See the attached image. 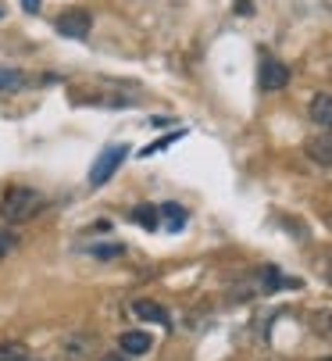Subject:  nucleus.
Instances as JSON below:
<instances>
[{
    "mask_svg": "<svg viewBox=\"0 0 332 361\" xmlns=\"http://www.w3.org/2000/svg\"><path fill=\"white\" fill-rule=\"evenodd\" d=\"M43 193L39 190H32V186H8L4 190V197H0V215H4V222H11V226H18V222H29V219H36L39 212H43Z\"/></svg>",
    "mask_w": 332,
    "mask_h": 361,
    "instance_id": "f257e3e1",
    "label": "nucleus"
},
{
    "mask_svg": "<svg viewBox=\"0 0 332 361\" xmlns=\"http://www.w3.org/2000/svg\"><path fill=\"white\" fill-rule=\"evenodd\" d=\"M125 154H129V143H115V147L100 150V154H97V161H93V169H90V186H104V183H111V176L122 169Z\"/></svg>",
    "mask_w": 332,
    "mask_h": 361,
    "instance_id": "f03ea898",
    "label": "nucleus"
},
{
    "mask_svg": "<svg viewBox=\"0 0 332 361\" xmlns=\"http://www.w3.org/2000/svg\"><path fill=\"white\" fill-rule=\"evenodd\" d=\"M90 25H93L90 11H79V8L61 11V15H58V22H54V29H58L65 39H86V36H90Z\"/></svg>",
    "mask_w": 332,
    "mask_h": 361,
    "instance_id": "7ed1b4c3",
    "label": "nucleus"
},
{
    "mask_svg": "<svg viewBox=\"0 0 332 361\" xmlns=\"http://www.w3.org/2000/svg\"><path fill=\"white\" fill-rule=\"evenodd\" d=\"M257 82L264 93H275V90H283L290 82V68L283 61H275V58H264L261 61V72H257Z\"/></svg>",
    "mask_w": 332,
    "mask_h": 361,
    "instance_id": "20e7f679",
    "label": "nucleus"
},
{
    "mask_svg": "<svg viewBox=\"0 0 332 361\" xmlns=\"http://www.w3.org/2000/svg\"><path fill=\"white\" fill-rule=\"evenodd\" d=\"M304 154L314 161V165H321V169H332V133L328 129H321V133H314V136H307V143H304Z\"/></svg>",
    "mask_w": 332,
    "mask_h": 361,
    "instance_id": "39448f33",
    "label": "nucleus"
},
{
    "mask_svg": "<svg viewBox=\"0 0 332 361\" xmlns=\"http://www.w3.org/2000/svg\"><path fill=\"white\" fill-rule=\"evenodd\" d=\"M133 315L140 322H154V326H164V329H172V315H168V307H161L154 300H133Z\"/></svg>",
    "mask_w": 332,
    "mask_h": 361,
    "instance_id": "423d86ee",
    "label": "nucleus"
},
{
    "mask_svg": "<svg viewBox=\"0 0 332 361\" xmlns=\"http://www.w3.org/2000/svg\"><path fill=\"white\" fill-rule=\"evenodd\" d=\"M97 347H100V340H97L93 333H72V336L65 340V354H68L72 361H86V357H93Z\"/></svg>",
    "mask_w": 332,
    "mask_h": 361,
    "instance_id": "0eeeda50",
    "label": "nucleus"
},
{
    "mask_svg": "<svg viewBox=\"0 0 332 361\" xmlns=\"http://www.w3.org/2000/svg\"><path fill=\"white\" fill-rule=\"evenodd\" d=\"M118 347H122V354H125V357H143V354L154 347V340H150V333H143V329H133V333H122Z\"/></svg>",
    "mask_w": 332,
    "mask_h": 361,
    "instance_id": "6e6552de",
    "label": "nucleus"
},
{
    "mask_svg": "<svg viewBox=\"0 0 332 361\" xmlns=\"http://www.w3.org/2000/svg\"><path fill=\"white\" fill-rule=\"evenodd\" d=\"M307 115H311V122H314V126H321V129H328V133H332V93H314Z\"/></svg>",
    "mask_w": 332,
    "mask_h": 361,
    "instance_id": "1a4fd4ad",
    "label": "nucleus"
},
{
    "mask_svg": "<svg viewBox=\"0 0 332 361\" xmlns=\"http://www.w3.org/2000/svg\"><path fill=\"white\" fill-rule=\"evenodd\" d=\"M133 222L143 226L147 233H154V229L161 226V212L154 208V204H140V208H133Z\"/></svg>",
    "mask_w": 332,
    "mask_h": 361,
    "instance_id": "9d476101",
    "label": "nucleus"
},
{
    "mask_svg": "<svg viewBox=\"0 0 332 361\" xmlns=\"http://www.w3.org/2000/svg\"><path fill=\"white\" fill-rule=\"evenodd\" d=\"M157 212H161L164 226H168V233H179L186 226V208L183 204H164V208H157Z\"/></svg>",
    "mask_w": 332,
    "mask_h": 361,
    "instance_id": "9b49d317",
    "label": "nucleus"
},
{
    "mask_svg": "<svg viewBox=\"0 0 332 361\" xmlns=\"http://www.w3.org/2000/svg\"><path fill=\"white\" fill-rule=\"evenodd\" d=\"M279 286H297V279H286V276H279L271 265L268 269H261V290L264 293H271V290H279Z\"/></svg>",
    "mask_w": 332,
    "mask_h": 361,
    "instance_id": "f8f14e48",
    "label": "nucleus"
},
{
    "mask_svg": "<svg viewBox=\"0 0 332 361\" xmlns=\"http://www.w3.org/2000/svg\"><path fill=\"white\" fill-rule=\"evenodd\" d=\"M25 86V75L18 68H0V93H15Z\"/></svg>",
    "mask_w": 332,
    "mask_h": 361,
    "instance_id": "ddd939ff",
    "label": "nucleus"
},
{
    "mask_svg": "<svg viewBox=\"0 0 332 361\" xmlns=\"http://www.w3.org/2000/svg\"><path fill=\"white\" fill-rule=\"evenodd\" d=\"M0 361H29V347L25 343H15V340L0 343Z\"/></svg>",
    "mask_w": 332,
    "mask_h": 361,
    "instance_id": "4468645a",
    "label": "nucleus"
},
{
    "mask_svg": "<svg viewBox=\"0 0 332 361\" xmlns=\"http://www.w3.org/2000/svg\"><path fill=\"white\" fill-rule=\"evenodd\" d=\"M176 140H183V129H179V133H168V136H161V140H154L150 147H143V150H140V158H154L157 150H164V147H172Z\"/></svg>",
    "mask_w": 332,
    "mask_h": 361,
    "instance_id": "2eb2a0df",
    "label": "nucleus"
},
{
    "mask_svg": "<svg viewBox=\"0 0 332 361\" xmlns=\"http://www.w3.org/2000/svg\"><path fill=\"white\" fill-rule=\"evenodd\" d=\"M90 254L93 257H118V254H125V247L122 243H93Z\"/></svg>",
    "mask_w": 332,
    "mask_h": 361,
    "instance_id": "dca6fc26",
    "label": "nucleus"
},
{
    "mask_svg": "<svg viewBox=\"0 0 332 361\" xmlns=\"http://www.w3.org/2000/svg\"><path fill=\"white\" fill-rule=\"evenodd\" d=\"M18 247V236L11 233V229H0V257H4V254H11Z\"/></svg>",
    "mask_w": 332,
    "mask_h": 361,
    "instance_id": "f3484780",
    "label": "nucleus"
},
{
    "mask_svg": "<svg viewBox=\"0 0 332 361\" xmlns=\"http://www.w3.org/2000/svg\"><path fill=\"white\" fill-rule=\"evenodd\" d=\"M233 8H236V15H243V18H247V15H254V4H250V0H236Z\"/></svg>",
    "mask_w": 332,
    "mask_h": 361,
    "instance_id": "a211bd4d",
    "label": "nucleus"
},
{
    "mask_svg": "<svg viewBox=\"0 0 332 361\" xmlns=\"http://www.w3.org/2000/svg\"><path fill=\"white\" fill-rule=\"evenodd\" d=\"M22 4H25V11H29V15H36V11H39V0H22Z\"/></svg>",
    "mask_w": 332,
    "mask_h": 361,
    "instance_id": "6ab92c4d",
    "label": "nucleus"
},
{
    "mask_svg": "<svg viewBox=\"0 0 332 361\" xmlns=\"http://www.w3.org/2000/svg\"><path fill=\"white\" fill-rule=\"evenodd\" d=\"M104 361H133V357H122V354H107Z\"/></svg>",
    "mask_w": 332,
    "mask_h": 361,
    "instance_id": "aec40b11",
    "label": "nucleus"
},
{
    "mask_svg": "<svg viewBox=\"0 0 332 361\" xmlns=\"http://www.w3.org/2000/svg\"><path fill=\"white\" fill-rule=\"evenodd\" d=\"M325 322H328V336H332V315H328V319H325Z\"/></svg>",
    "mask_w": 332,
    "mask_h": 361,
    "instance_id": "412c9836",
    "label": "nucleus"
},
{
    "mask_svg": "<svg viewBox=\"0 0 332 361\" xmlns=\"http://www.w3.org/2000/svg\"><path fill=\"white\" fill-rule=\"evenodd\" d=\"M0 18H4V8H0Z\"/></svg>",
    "mask_w": 332,
    "mask_h": 361,
    "instance_id": "4be33fe9",
    "label": "nucleus"
},
{
    "mask_svg": "<svg viewBox=\"0 0 332 361\" xmlns=\"http://www.w3.org/2000/svg\"><path fill=\"white\" fill-rule=\"evenodd\" d=\"M321 361H332V357H321Z\"/></svg>",
    "mask_w": 332,
    "mask_h": 361,
    "instance_id": "5701e85b",
    "label": "nucleus"
},
{
    "mask_svg": "<svg viewBox=\"0 0 332 361\" xmlns=\"http://www.w3.org/2000/svg\"><path fill=\"white\" fill-rule=\"evenodd\" d=\"M29 361H32V357H29Z\"/></svg>",
    "mask_w": 332,
    "mask_h": 361,
    "instance_id": "b1692460",
    "label": "nucleus"
},
{
    "mask_svg": "<svg viewBox=\"0 0 332 361\" xmlns=\"http://www.w3.org/2000/svg\"><path fill=\"white\" fill-rule=\"evenodd\" d=\"M328 269H332V265H328Z\"/></svg>",
    "mask_w": 332,
    "mask_h": 361,
    "instance_id": "393cba45",
    "label": "nucleus"
}]
</instances>
